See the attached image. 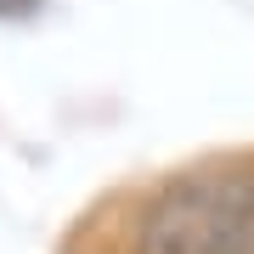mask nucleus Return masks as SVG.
Returning <instances> with one entry per match:
<instances>
[{"label": "nucleus", "mask_w": 254, "mask_h": 254, "mask_svg": "<svg viewBox=\"0 0 254 254\" xmlns=\"http://www.w3.org/2000/svg\"><path fill=\"white\" fill-rule=\"evenodd\" d=\"M141 254H254V175L209 170L164 187L141 220Z\"/></svg>", "instance_id": "1"}]
</instances>
